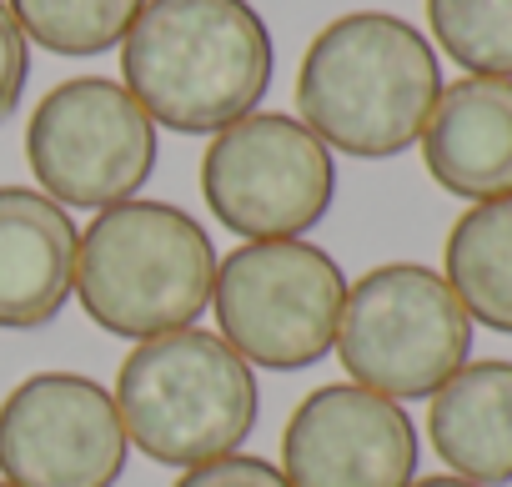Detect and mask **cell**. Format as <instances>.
Instances as JSON below:
<instances>
[{
    "label": "cell",
    "mask_w": 512,
    "mask_h": 487,
    "mask_svg": "<svg viewBox=\"0 0 512 487\" xmlns=\"http://www.w3.org/2000/svg\"><path fill=\"white\" fill-rule=\"evenodd\" d=\"M272 31L251 0H146L121 41V86L181 136H216L272 91Z\"/></svg>",
    "instance_id": "1"
},
{
    "label": "cell",
    "mask_w": 512,
    "mask_h": 487,
    "mask_svg": "<svg viewBox=\"0 0 512 487\" xmlns=\"http://www.w3.org/2000/svg\"><path fill=\"white\" fill-rule=\"evenodd\" d=\"M442 96L432 41L392 11H352L327 21L297 71L302 126L342 156L387 161L422 141Z\"/></svg>",
    "instance_id": "2"
},
{
    "label": "cell",
    "mask_w": 512,
    "mask_h": 487,
    "mask_svg": "<svg viewBox=\"0 0 512 487\" xmlns=\"http://www.w3.org/2000/svg\"><path fill=\"white\" fill-rule=\"evenodd\" d=\"M216 247L206 226L171 201H116L96 211L76 247L81 312L126 342L191 327L211 307Z\"/></svg>",
    "instance_id": "3"
},
{
    "label": "cell",
    "mask_w": 512,
    "mask_h": 487,
    "mask_svg": "<svg viewBox=\"0 0 512 487\" xmlns=\"http://www.w3.org/2000/svg\"><path fill=\"white\" fill-rule=\"evenodd\" d=\"M111 397L126 442L161 467H201L231 457L262 417L251 367L201 327L136 342Z\"/></svg>",
    "instance_id": "4"
},
{
    "label": "cell",
    "mask_w": 512,
    "mask_h": 487,
    "mask_svg": "<svg viewBox=\"0 0 512 487\" xmlns=\"http://www.w3.org/2000/svg\"><path fill=\"white\" fill-rule=\"evenodd\" d=\"M337 357L357 387L392 402H417L467 367L472 317L442 272L422 262H387L347 287Z\"/></svg>",
    "instance_id": "5"
},
{
    "label": "cell",
    "mask_w": 512,
    "mask_h": 487,
    "mask_svg": "<svg viewBox=\"0 0 512 487\" xmlns=\"http://www.w3.org/2000/svg\"><path fill=\"white\" fill-rule=\"evenodd\" d=\"M347 302L342 267L317 241H246L216 262L211 312L216 337L267 372H302L337 347V322Z\"/></svg>",
    "instance_id": "6"
},
{
    "label": "cell",
    "mask_w": 512,
    "mask_h": 487,
    "mask_svg": "<svg viewBox=\"0 0 512 487\" xmlns=\"http://www.w3.org/2000/svg\"><path fill=\"white\" fill-rule=\"evenodd\" d=\"M156 121L111 76L51 86L26 121V161L56 206L106 211L131 201L156 171Z\"/></svg>",
    "instance_id": "7"
},
{
    "label": "cell",
    "mask_w": 512,
    "mask_h": 487,
    "mask_svg": "<svg viewBox=\"0 0 512 487\" xmlns=\"http://www.w3.org/2000/svg\"><path fill=\"white\" fill-rule=\"evenodd\" d=\"M201 196L211 216L246 241L307 236L332 211L337 161L297 116L251 111L211 136Z\"/></svg>",
    "instance_id": "8"
},
{
    "label": "cell",
    "mask_w": 512,
    "mask_h": 487,
    "mask_svg": "<svg viewBox=\"0 0 512 487\" xmlns=\"http://www.w3.org/2000/svg\"><path fill=\"white\" fill-rule=\"evenodd\" d=\"M116 397L81 372H36L0 402V482L116 487L126 472Z\"/></svg>",
    "instance_id": "9"
},
{
    "label": "cell",
    "mask_w": 512,
    "mask_h": 487,
    "mask_svg": "<svg viewBox=\"0 0 512 487\" xmlns=\"http://www.w3.org/2000/svg\"><path fill=\"white\" fill-rule=\"evenodd\" d=\"M417 422L402 402L357 382H327L282 427L287 487H407L417 477Z\"/></svg>",
    "instance_id": "10"
},
{
    "label": "cell",
    "mask_w": 512,
    "mask_h": 487,
    "mask_svg": "<svg viewBox=\"0 0 512 487\" xmlns=\"http://www.w3.org/2000/svg\"><path fill=\"white\" fill-rule=\"evenodd\" d=\"M81 231L36 186H0V327L31 332L61 317L76 292Z\"/></svg>",
    "instance_id": "11"
},
{
    "label": "cell",
    "mask_w": 512,
    "mask_h": 487,
    "mask_svg": "<svg viewBox=\"0 0 512 487\" xmlns=\"http://www.w3.org/2000/svg\"><path fill=\"white\" fill-rule=\"evenodd\" d=\"M422 161L447 196H512V81L462 76L442 86L422 131Z\"/></svg>",
    "instance_id": "12"
},
{
    "label": "cell",
    "mask_w": 512,
    "mask_h": 487,
    "mask_svg": "<svg viewBox=\"0 0 512 487\" xmlns=\"http://www.w3.org/2000/svg\"><path fill=\"white\" fill-rule=\"evenodd\" d=\"M432 452L477 487L512 482V362L482 357L457 367L427 407Z\"/></svg>",
    "instance_id": "13"
},
{
    "label": "cell",
    "mask_w": 512,
    "mask_h": 487,
    "mask_svg": "<svg viewBox=\"0 0 512 487\" xmlns=\"http://www.w3.org/2000/svg\"><path fill=\"white\" fill-rule=\"evenodd\" d=\"M442 277L472 322L512 337V196L472 201L452 221Z\"/></svg>",
    "instance_id": "14"
},
{
    "label": "cell",
    "mask_w": 512,
    "mask_h": 487,
    "mask_svg": "<svg viewBox=\"0 0 512 487\" xmlns=\"http://www.w3.org/2000/svg\"><path fill=\"white\" fill-rule=\"evenodd\" d=\"M146 0H6L21 36L51 56H101L126 41Z\"/></svg>",
    "instance_id": "15"
},
{
    "label": "cell",
    "mask_w": 512,
    "mask_h": 487,
    "mask_svg": "<svg viewBox=\"0 0 512 487\" xmlns=\"http://www.w3.org/2000/svg\"><path fill=\"white\" fill-rule=\"evenodd\" d=\"M427 26L467 76L512 81V0H427Z\"/></svg>",
    "instance_id": "16"
},
{
    "label": "cell",
    "mask_w": 512,
    "mask_h": 487,
    "mask_svg": "<svg viewBox=\"0 0 512 487\" xmlns=\"http://www.w3.org/2000/svg\"><path fill=\"white\" fill-rule=\"evenodd\" d=\"M171 487H287V477H282V467L267 462V457L231 452V457H216V462L186 467Z\"/></svg>",
    "instance_id": "17"
},
{
    "label": "cell",
    "mask_w": 512,
    "mask_h": 487,
    "mask_svg": "<svg viewBox=\"0 0 512 487\" xmlns=\"http://www.w3.org/2000/svg\"><path fill=\"white\" fill-rule=\"evenodd\" d=\"M26 76H31V46L16 26V16L0 0V121L16 116L21 96H26Z\"/></svg>",
    "instance_id": "18"
},
{
    "label": "cell",
    "mask_w": 512,
    "mask_h": 487,
    "mask_svg": "<svg viewBox=\"0 0 512 487\" xmlns=\"http://www.w3.org/2000/svg\"><path fill=\"white\" fill-rule=\"evenodd\" d=\"M407 487H477V482H467V477H412Z\"/></svg>",
    "instance_id": "19"
},
{
    "label": "cell",
    "mask_w": 512,
    "mask_h": 487,
    "mask_svg": "<svg viewBox=\"0 0 512 487\" xmlns=\"http://www.w3.org/2000/svg\"><path fill=\"white\" fill-rule=\"evenodd\" d=\"M0 487H11V482H0Z\"/></svg>",
    "instance_id": "20"
}]
</instances>
